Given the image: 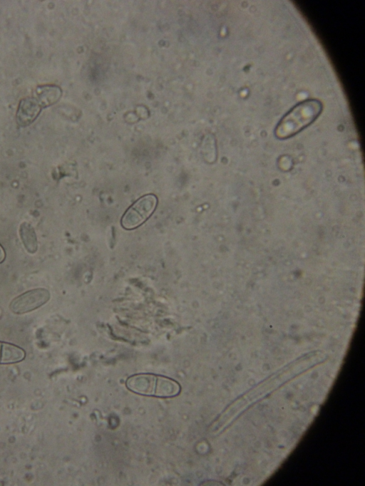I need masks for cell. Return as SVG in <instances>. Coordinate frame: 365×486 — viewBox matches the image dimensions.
<instances>
[{
  "label": "cell",
  "instance_id": "obj_6",
  "mask_svg": "<svg viewBox=\"0 0 365 486\" xmlns=\"http://www.w3.org/2000/svg\"><path fill=\"white\" fill-rule=\"evenodd\" d=\"M25 351L15 344L0 341V364H12L22 361Z\"/></svg>",
  "mask_w": 365,
  "mask_h": 486
},
{
  "label": "cell",
  "instance_id": "obj_5",
  "mask_svg": "<svg viewBox=\"0 0 365 486\" xmlns=\"http://www.w3.org/2000/svg\"><path fill=\"white\" fill-rule=\"evenodd\" d=\"M41 105L36 98H26L21 100L17 113L16 122L20 126H27L38 115Z\"/></svg>",
  "mask_w": 365,
  "mask_h": 486
},
{
  "label": "cell",
  "instance_id": "obj_9",
  "mask_svg": "<svg viewBox=\"0 0 365 486\" xmlns=\"http://www.w3.org/2000/svg\"><path fill=\"white\" fill-rule=\"evenodd\" d=\"M6 258V252L3 247L0 244V264L2 263Z\"/></svg>",
  "mask_w": 365,
  "mask_h": 486
},
{
  "label": "cell",
  "instance_id": "obj_2",
  "mask_svg": "<svg viewBox=\"0 0 365 486\" xmlns=\"http://www.w3.org/2000/svg\"><path fill=\"white\" fill-rule=\"evenodd\" d=\"M322 108L317 100H305L294 106L279 121L274 131L276 137L284 139L297 134L317 118Z\"/></svg>",
  "mask_w": 365,
  "mask_h": 486
},
{
  "label": "cell",
  "instance_id": "obj_4",
  "mask_svg": "<svg viewBox=\"0 0 365 486\" xmlns=\"http://www.w3.org/2000/svg\"><path fill=\"white\" fill-rule=\"evenodd\" d=\"M51 298L50 291L46 288L28 290L14 298L9 306L15 314H23L34 311L46 304Z\"/></svg>",
  "mask_w": 365,
  "mask_h": 486
},
{
  "label": "cell",
  "instance_id": "obj_1",
  "mask_svg": "<svg viewBox=\"0 0 365 486\" xmlns=\"http://www.w3.org/2000/svg\"><path fill=\"white\" fill-rule=\"evenodd\" d=\"M125 385L130 391L146 396L172 398L180 392V386L176 381L150 373L133 375L128 378Z\"/></svg>",
  "mask_w": 365,
  "mask_h": 486
},
{
  "label": "cell",
  "instance_id": "obj_7",
  "mask_svg": "<svg viewBox=\"0 0 365 486\" xmlns=\"http://www.w3.org/2000/svg\"><path fill=\"white\" fill-rule=\"evenodd\" d=\"M19 234L26 250L30 254H35L38 249V241L34 227L28 222H23L19 226Z\"/></svg>",
  "mask_w": 365,
  "mask_h": 486
},
{
  "label": "cell",
  "instance_id": "obj_3",
  "mask_svg": "<svg viewBox=\"0 0 365 486\" xmlns=\"http://www.w3.org/2000/svg\"><path fill=\"white\" fill-rule=\"evenodd\" d=\"M158 204L154 195H146L138 199L125 212L121 219L124 229H133L141 225L153 214Z\"/></svg>",
  "mask_w": 365,
  "mask_h": 486
},
{
  "label": "cell",
  "instance_id": "obj_8",
  "mask_svg": "<svg viewBox=\"0 0 365 486\" xmlns=\"http://www.w3.org/2000/svg\"><path fill=\"white\" fill-rule=\"evenodd\" d=\"M37 100L41 106H48L55 103L61 95L60 88L55 86H43L36 89Z\"/></svg>",
  "mask_w": 365,
  "mask_h": 486
}]
</instances>
